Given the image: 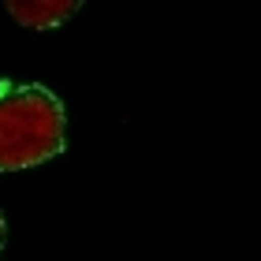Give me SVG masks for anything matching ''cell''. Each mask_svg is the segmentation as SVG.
<instances>
[{
    "mask_svg": "<svg viewBox=\"0 0 261 261\" xmlns=\"http://www.w3.org/2000/svg\"><path fill=\"white\" fill-rule=\"evenodd\" d=\"M79 0H8V15L30 30H56L71 15H79Z\"/></svg>",
    "mask_w": 261,
    "mask_h": 261,
    "instance_id": "cell-2",
    "label": "cell"
},
{
    "mask_svg": "<svg viewBox=\"0 0 261 261\" xmlns=\"http://www.w3.org/2000/svg\"><path fill=\"white\" fill-rule=\"evenodd\" d=\"M4 246H8V220H4V213H0V254H4Z\"/></svg>",
    "mask_w": 261,
    "mask_h": 261,
    "instance_id": "cell-3",
    "label": "cell"
},
{
    "mask_svg": "<svg viewBox=\"0 0 261 261\" xmlns=\"http://www.w3.org/2000/svg\"><path fill=\"white\" fill-rule=\"evenodd\" d=\"M67 146L64 101L41 82L0 79V172H22Z\"/></svg>",
    "mask_w": 261,
    "mask_h": 261,
    "instance_id": "cell-1",
    "label": "cell"
}]
</instances>
